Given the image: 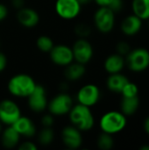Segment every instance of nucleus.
<instances>
[{
    "label": "nucleus",
    "instance_id": "obj_1",
    "mask_svg": "<svg viewBox=\"0 0 149 150\" xmlns=\"http://www.w3.org/2000/svg\"><path fill=\"white\" fill-rule=\"evenodd\" d=\"M36 83L27 74H18L13 76L8 83L9 92L17 98H27L34 90Z\"/></svg>",
    "mask_w": 149,
    "mask_h": 150
},
{
    "label": "nucleus",
    "instance_id": "obj_2",
    "mask_svg": "<svg viewBox=\"0 0 149 150\" xmlns=\"http://www.w3.org/2000/svg\"><path fill=\"white\" fill-rule=\"evenodd\" d=\"M68 116L73 126L78 128L81 132L90 130L95 123L94 116L90 108L81 104L72 106L68 112Z\"/></svg>",
    "mask_w": 149,
    "mask_h": 150
},
{
    "label": "nucleus",
    "instance_id": "obj_3",
    "mask_svg": "<svg viewBox=\"0 0 149 150\" xmlns=\"http://www.w3.org/2000/svg\"><path fill=\"white\" fill-rule=\"evenodd\" d=\"M126 125V115L116 111L105 113L100 120V127L102 131L109 134H114L122 131Z\"/></svg>",
    "mask_w": 149,
    "mask_h": 150
},
{
    "label": "nucleus",
    "instance_id": "obj_4",
    "mask_svg": "<svg viewBox=\"0 0 149 150\" xmlns=\"http://www.w3.org/2000/svg\"><path fill=\"white\" fill-rule=\"evenodd\" d=\"M94 22L99 32L108 33L114 27L115 12H113L109 7H100L94 15Z\"/></svg>",
    "mask_w": 149,
    "mask_h": 150
},
{
    "label": "nucleus",
    "instance_id": "obj_5",
    "mask_svg": "<svg viewBox=\"0 0 149 150\" xmlns=\"http://www.w3.org/2000/svg\"><path fill=\"white\" fill-rule=\"evenodd\" d=\"M73 106V100L67 93H61L52 98L48 103L47 108L52 115L62 116L68 114Z\"/></svg>",
    "mask_w": 149,
    "mask_h": 150
},
{
    "label": "nucleus",
    "instance_id": "obj_6",
    "mask_svg": "<svg viewBox=\"0 0 149 150\" xmlns=\"http://www.w3.org/2000/svg\"><path fill=\"white\" fill-rule=\"evenodd\" d=\"M82 5L78 0H56L55 11L63 19L70 20L76 18L81 12Z\"/></svg>",
    "mask_w": 149,
    "mask_h": 150
},
{
    "label": "nucleus",
    "instance_id": "obj_7",
    "mask_svg": "<svg viewBox=\"0 0 149 150\" xmlns=\"http://www.w3.org/2000/svg\"><path fill=\"white\" fill-rule=\"evenodd\" d=\"M127 65L135 72H141L149 66V52L145 48H137L127 54Z\"/></svg>",
    "mask_w": 149,
    "mask_h": 150
},
{
    "label": "nucleus",
    "instance_id": "obj_8",
    "mask_svg": "<svg viewBox=\"0 0 149 150\" xmlns=\"http://www.w3.org/2000/svg\"><path fill=\"white\" fill-rule=\"evenodd\" d=\"M21 116L18 105L11 99L0 102V121L6 126H11Z\"/></svg>",
    "mask_w": 149,
    "mask_h": 150
},
{
    "label": "nucleus",
    "instance_id": "obj_9",
    "mask_svg": "<svg viewBox=\"0 0 149 150\" xmlns=\"http://www.w3.org/2000/svg\"><path fill=\"white\" fill-rule=\"evenodd\" d=\"M74 60L76 62L86 64L93 56V47L85 38H79L72 47Z\"/></svg>",
    "mask_w": 149,
    "mask_h": 150
},
{
    "label": "nucleus",
    "instance_id": "obj_10",
    "mask_svg": "<svg viewBox=\"0 0 149 150\" xmlns=\"http://www.w3.org/2000/svg\"><path fill=\"white\" fill-rule=\"evenodd\" d=\"M100 98V90L95 84L83 85L77 92V101L79 104L91 107L95 105Z\"/></svg>",
    "mask_w": 149,
    "mask_h": 150
},
{
    "label": "nucleus",
    "instance_id": "obj_11",
    "mask_svg": "<svg viewBox=\"0 0 149 150\" xmlns=\"http://www.w3.org/2000/svg\"><path fill=\"white\" fill-rule=\"evenodd\" d=\"M50 53L51 61L58 66H68L74 61L72 48L67 45L60 44L54 46Z\"/></svg>",
    "mask_w": 149,
    "mask_h": 150
},
{
    "label": "nucleus",
    "instance_id": "obj_12",
    "mask_svg": "<svg viewBox=\"0 0 149 150\" xmlns=\"http://www.w3.org/2000/svg\"><path fill=\"white\" fill-rule=\"evenodd\" d=\"M28 105L34 112H41L47 107V98L45 88L42 85L36 84L34 90L27 97Z\"/></svg>",
    "mask_w": 149,
    "mask_h": 150
},
{
    "label": "nucleus",
    "instance_id": "obj_13",
    "mask_svg": "<svg viewBox=\"0 0 149 150\" xmlns=\"http://www.w3.org/2000/svg\"><path fill=\"white\" fill-rule=\"evenodd\" d=\"M61 140L64 145L70 149H79L83 143L81 131L74 126H68L62 129Z\"/></svg>",
    "mask_w": 149,
    "mask_h": 150
},
{
    "label": "nucleus",
    "instance_id": "obj_14",
    "mask_svg": "<svg viewBox=\"0 0 149 150\" xmlns=\"http://www.w3.org/2000/svg\"><path fill=\"white\" fill-rule=\"evenodd\" d=\"M17 18L20 25L27 28L36 26L40 21V16L38 12L35 10L27 7H22L18 10Z\"/></svg>",
    "mask_w": 149,
    "mask_h": 150
},
{
    "label": "nucleus",
    "instance_id": "obj_15",
    "mask_svg": "<svg viewBox=\"0 0 149 150\" xmlns=\"http://www.w3.org/2000/svg\"><path fill=\"white\" fill-rule=\"evenodd\" d=\"M11 126L20 136L22 135L26 138H31L34 136L36 133V127L32 120L25 116H20Z\"/></svg>",
    "mask_w": 149,
    "mask_h": 150
},
{
    "label": "nucleus",
    "instance_id": "obj_16",
    "mask_svg": "<svg viewBox=\"0 0 149 150\" xmlns=\"http://www.w3.org/2000/svg\"><path fill=\"white\" fill-rule=\"evenodd\" d=\"M141 20L142 19L135 14L126 17L121 24L122 32L126 35L136 34L141 28Z\"/></svg>",
    "mask_w": 149,
    "mask_h": 150
},
{
    "label": "nucleus",
    "instance_id": "obj_17",
    "mask_svg": "<svg viewBox=\"0 0 149 150\" xmlns=\"http://www.w3.org/2000/svg\"><path fill=\"white\" fill-rule=\"evenodd\" d=\"M20 140L19 134L13 128L12 126H8L4 131H2L1 142L2 145L5 149H13L18 143Z\"/></svg>",
    "mask_w": 149,
    "mask_h": 150
},
{
    "label": "nucleus",
    "instance_id": "obj_18",
    "mask_svg": "<svg viewBox=\"0 0 149 150\" xmlns=\"http://www.w3.org/2000/svg\"><path fill=\"white\" fill-rule=\"evenodd\" d=\"M125 65V61L122 55L119 54H112L106 58L105 62V69L109 74L119 73Z\"/></svg>",
    "mask_w": 149,
    "mask_h": 150
},
{
    "label": "nucleus",
    "instance_id": "obj_19",
    "mask_svg": "<svg viewBox=\"0 0 149 150\" xmlns=\"http://www.w3.org/2000/svg\"><path fill=\"white\" fill-rule=\"evenodd\" d=\"M86 69L84 64L79 62H71L68 66H66L65 69V76L69 81H77L78 79L82 78L85 74Z\"/></svg>",
    "mask_w": 149,
    "mask_h": 150
},
{
    "label": "nucleus",
    "instance_id": "obj_20",
    "mask_svg": "<svg viewBox=\"0 0 149 150\" xmlns=\"http://www.w3.org/2000/svg\"><path fill=\"white\" fill-rule=\"evenodd\" d=\"M128 79L119 73L111 74L107 79V87L110 91L113 92L121 93L124 86L128 83Z\"/></svg>",
    "mask_w": 149,
    "mask_h": 150
},
{
    "label": "nucleus",
    "instance_id": "obj_21",
    "mask_svg": "<svg viewBox=\"0 0 149 150\" xmlns=\"http://www.w3.org/2000/svg\"><path fill=\"white\" fill-rule=\"evenodd\" d=\"M139 107V98L136 97H131V98H126L123 97L122 102H121V110L122 113L125 115H133Z\"/></svg>",
    "mask_w": 149,
    "mask_h": 150
},
{
    "label": "nucleus",
    "instance_id": "obj_22",
    "mask_svg": "<svg viewBox=\"0 0 149 150\" xmlns=\"http://www.w3.org/2000/svg\"><path fill=\"white\" fill-rule=\"evenodd\" d=\"M133 10L136 16L141 19L149 18V0H133Z\"/></svg>",
    "mask_w": 149,
    "mask_h": 150
},
{
    "label": "nucleus",
    "instance_id": "obj_23",
    "mask_svg": "<svg viewBox=\"0 0 149 150\" xmlns=\"http://www.w3.org/2000/svg\"><path fill=\"white\" fill-rule=\"evenodd\" d=\"M36 45L38 48L44 53H49L54 47V41L52 39L47 35H41L37 39Z\"/></svg>",
    "mask_w": 149,
    "mask_h": 150
},
{
    "label": "nucleus",
    "instance_id": "obj_24",
    "mask_svg": "<svg viewBox=\"0 0 149 150\" xmlns=\"http://www.w3.org/2000/svg\"><path fill=\"white\" fill-rule=\"evenodd\" d=\"M54 132L50 127H45L44 129H42L38 136V140L39 142L43 145V146H48L50 145L53 141H54Z\"/></svg>",
    "mask_w": 149,
    "mask_h": 150
},
{
    "label": "nucleus",
    "instance_id": "obj_25",
    "mask_svg": "<svg viewBox=\"0 0 149 150\" xmlns=\"http://www.w3.org/2000/svg\"><path fill=\"white\" fill-rule=\"evenodd\" d=\"M114 144V141L112 137V134L104 133L97 139V145L100 149L109 150L112 149Z\"/></svg>",
    "mask_w": 149,
    "mask_h": 150
},
{
    "label": "nucleus",
    "instance_id": "obj_26",
    "mask_svg": "<svg viewBox=\"0 0 149 150\" xmlns=\"http://www.w3.org/2000/svg\"><path fill=\"white\" fill-rule=\"evenodd\" d=\"M121 93H122L123 97H126V98L136 97V96H138V87L135 83L128 82L124 86Z\"/></svg>",
    "mask_w": 149,
    "mask_h": 150
},
{
    "label": "nucleus",
    "instance_id": "obj_27",
    "mask_svg": "<svg viewBox=\"0 0 149 150\" xmlns=\"http://www.w3.org/2000/svg\"><path fill=\"white\" fill-rule=\"evenodd\" d=\"M90 27L86 25L85 23H80L78 24L75 28L76 34L80 38H86L90 34Z\"/></svg>",
    "mask_w": 149,
    "mask_h": 150
},
{
    "label": "nucleus",
    "instance_id": "obj_28",
    "mask_svg": "<svg viewBox=\"0 0 149 150\" xmlns=\"http://www.w3.org/2000/svg\"><path fill=\"white\" fill-rule=\"evenodd\" d=\"M117 51H118V54L122 55V56L123 55H127L131 51V47H130V46H129V44L127 42L121 41L117 45Z\"/></svg>",
    "mask_w": 149,
    "mask_h": 150
},
{
    "label": "nucleus",
    "instance_id": "obj_29",
    "mask_svg": "<svg viewBox=\"0 0 149 150\" xmlns=\"http://www.w3.org/2000/svg\"><path fill=\"white\" fill-rule=\"evenodd\" d=\"M108 7L113 12H119L123 7V0H112Z\"/></svg>",
    "mask_w": 149,
    "mask_h": 150
},
{
    "label": "nucleus",
    "instance_id": "obj_30",
    "mask_svg": "<svg viewBox=\"0 0 149 150\" xmlns=\"http://www.w3.org/2000/svg\"><path fill=\"white\" fill-rule=\"evenodd\" d=\"M41 124L45 127H51L54 124V118L50 114H46L41 118Z\"/></svg>",
    "mask_w": 149,
    "mask_h": 150
},
{
    "label": "nucleus",
    "instance_id": "obj_31",
    "mask_svg": "<svg viewBox=\"0 0 149 150\" xmlns=\"http://www.w3.org/2000/svg\"><path fill=\"white\" fill-rule=\"evenodd\" d=\"M18 149L20 150H37V146L32 142H25L19 145Z\"/></svg>",
    "mask_w": 149,
    "mask_h": 150
},
{
    "label": "nucleus",
    "instance_id": "obj_32",
    "mask_svg": "<svg viewBox=\"0 0 149 150\" xmlns=\"http://www.w3.org/2000/svg\"><path fill=\"white\" fill-rule=\"evenodd\" d=\"M7 65V58L6 56L0 52V72L4 71Z\"/></svg>",
    "mask_w": 149,
    "mask_h": 150
},
{
    "label": "nucleus",
    "instance_id": "obj_33",
    "mask_svg": "<svg viewBox=\"0 0 149 150\" xmlns=\"http://www.w3.org/2000/svg\"><path fill=\"white\" fill-rule=\"evenodd\" d=\"M8 14V10L6 8L5 5H4L3 4H0V21L4 20Z\"/></svg>",
    "mask_w": 149,
    "mask_h": 150
},
{
    "label": "nucleus",
    "instance_id": "obj_34",
    "mask_svg": "<svg viewBox=\"0 0 149 150\" xmlns=\"http://www.w3.org/2000/svg\"><path fill=\"white\" fill-rule=\"evenodd\" d=\"M24 4H25V0H11L12 6L18 10L24 7Z\"/></svg>",
    "mask_w": 149,
    "mask_h": 150
},
{
    "label": "nucleus",
    "instance_id": "obj_35",
    "mask_svg": "<svg viewBox=\"0 0 149 150\" xmlns=\"http://www.w3.org/2000/svg\"><path fill=\"white\" fill-rule=\"evenodd\" d=\"M94 1H95L96 4H97V5H99L100 7H104V6L108 7L112 0H94Z\"/></svg>",
    "mask_w": 149,
    "mask_h": 150
},
{
    "label": "nucleus",
    "instance_id": "obj_36",
    "mask_svg": "<svg viewBox=\"0 0 149 150\" xmlns=\"http://www.w3.org/2000/svg\"><path fill=\"white\" fill-rule=\"evenodd\" d=\"M144 128L146 130V132L149 134V118H148L146 120H145V123H144Z\"/></svg>",
    "mask_w": 149,
    "mask_h": 150
},
{
    "label": "nucleus",
    "instance_id": "obj_37",
    "mask_svg": "<svg viewBox=\"0 0 149 150\" xmlns=\"http://www.w3.org/2000/svg\"><path fill=\"white\" fill-rule=\"evenodd\" d=\"M91 1H93V0H78V2L80 3V4H81V5L88 4H90Z\"/></svg>",
    "mask_w": 149,
    "mask_h": 150
},
{
    "label": "nucleus",
    "instance_id": "obj_38",
    "mask_svg": "<svg viewBox=\"0 0 149 150\" xmlns=\"http://www.w3.org/2000/svg\"><path fill=\"white\" fill-rule=\"evenodd\" d=\"M141 150H149V146H143L141 149Z\"/></svg>",
    "mask_w": 149,
    "mask_h": 150
},
{
    "label": "nucleus",
    "instance_id": "obj_39",
    "mask_svg": "<svg viewBox=\"0 0 149 150\" xmlns=\"http://www.w3.org/2000/svg\"><path fill=\"white\" fill-rule=\"evenodd\" d=\"M3 131V127H2V122L0 121V133H2Z\"/></svg>",
    "mask_w": 149,
    "mask_h": 150
},
{
    "label": "nucleus",
    "instance_id": "obj_40",
    "mask_svg": "<svg viewBox=\"0 0 149 150\" xmlns=\"http://www.w3.org/2000/svg\"><path fill=\"white\" fill-rule=\"evenodd\" d=\"M148 19H149V18H148Z\"/></svg>",
    "mask_w": 149,
    "mask_h": 150
}]
</instances>
